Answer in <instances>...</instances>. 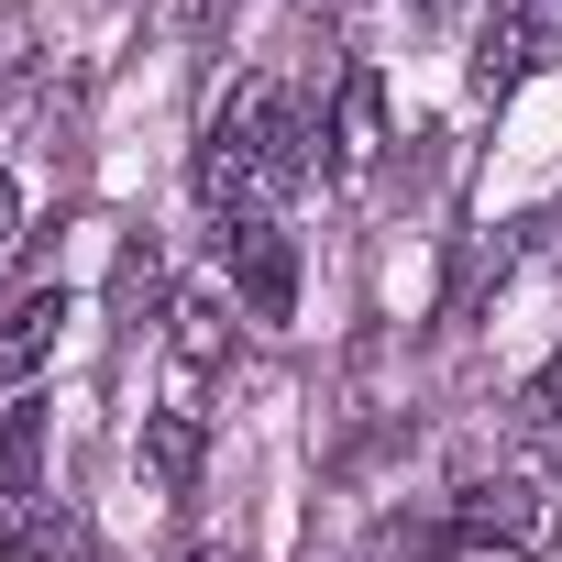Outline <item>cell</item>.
<instances>
[{
  "label": "cell",
  "mask_w": 562,
  "mask_h": 562,
  "mask_svg": "<svg viewBox=\"0 0 562 562\" xmlns=\"http://www.w3.org/2000/svg\"><path fill=\"white\" fill-rule=\"evenodd\" d=\"M507 419H518V430H562V342H551V364H529V375H518Z\"/></svg>",
  "instance_id": "8fae6325"
},
{
  "label": "cell",
  "mask_w": 562,
  "mask_h": 562,
  "mask_svg": "<svg viewBox=\"0 0 562 562\" xmlns=\"http://www.w3.org/2000/svg\"><path fill=\"white\" fill-rule=\"evenodd\" d=\"M551 485H529V474H474L463 496H452V540L463 551H551Z\"/></svg>",
  "instance_id": "7a4b0ae2"
},
{
  "label": "cell",
  "mask_w": 562,
  "mask_h": 562,
  "mask_svg": "<svg viewBox=\"0 0 562 562\" xmlns=\"http://www.w3.org/2000/svg\"><path fill=\"white\" fill-rule=\"evenodd\" d=\"M166 321H177V364H199V375H210V364L232 353V310H221V299H177Z\"/></svg>",
  "instance_id": "9c48e42d"
},
{
  "label": "cell",
  "mask_w": 562,
  "mask_h": 562,
  "mask_svg": "<svg viewBox=\"0 0 562 562\" xmlns=\"http://www.w3.org/2000/svg\"><path fill=\"white\" fill-rule=\"evenodd\" d=\"M221 23H232V0H177V34L188 45H221Z\"/></svg>",
  "instance_id": "7c38bea8"
},
{
  "label": "cell",
  "mask_w": 562,
  "mask_h": 562,
  "mask_svg": "<svg viewBox=\"0 0 562 562\" xmlns=\"http://www.w3.org/2000/svg\"><path fill=\"white\" fill-rule=\"evenodd\" d=\"M375 144H386V78L353 56V67L331 78V166H342V177H364V166H375Z\"/></svg>",
  "instance_id": "52a82bcc"
},
{
  "label": "cell",
  "mask_w": 562,
  "mask_h": 562,
  "mask_svg": "<svg viewBox=\"0 0 562 562\" xmlns=\"http://www.w3.org/2000/svg\"><path fill=\"white\" fill-rule=\"evenodd\" d=\"M321 133H310V111H299V89H276V78H243L210 122H199V155H188V177H199V210L210 221H265L288 188H310V155Z\"/></svg>",
  "instance_id": "6da1fadb"
},
{
  "label": "cell",
  "mask_w": 562,
  "mask_h": 562,
  "mask_svg": "<svg viewBox=\"0 0 562 562\" xmlns=\"http://www.w3.org/2000/svg\"><path fill=\"white\" fill-rule=\"evenodd\" d=\"M551 56H562V0H496L485 34H474V89L507 100V89H529Z\"/></svg>",
  "instance_id": "277c9868"
},
{
  "label": "cell",
  "mask_w": 562,
  "mask_h": 562,
  "mask_svg": "<svg viewBox=\"0 0 562 562\" xmlns=\"http://www.w3.org/2000/svg\"><path fill=\"white\" fill-rule=\"evenodd\" d=\"M199 463H210V430H199L188 408H155V419H144V474H155L166 496H199Z\"/></svg>",
  "instance_id": "ba28073f"
},
{
  "label": "cell",
  "mask_w": 562,
  "mask_h": 562,
  "mask_svg": "<svg viewBox=\"0 0 562 562\" xmlns=\"http://www.w3.org/2000/svg\"><path fill=\"white\" fill-rule=\"evenodd\" d=\"M0 551L12 562H100V540H89V518L67 507V496H0Z\"/></svg>",
  "instance_id": "5b68a950"
},
{
  "label": "cell",
  "mask_w": 562,
  "mask_h": 562,
  "mask_svg": "<svg viewBox=\"0 0 562 562\" xmlns=\"http://www.w3.org/2000/svg\"><path fill=\"white\" fill-rule=\"evenodd\" d=\"M364 562H386V551H364Z\"/></svg>",
  "instance_id": "2e32d148"
},
{
  "label": "cell",
  "mask_w": 562,
  "mask_h": 562,
  "mask_svg": "<svg viewBox=\"0 0 562 562\" xmlns=\"http://www.w3.org/2000/svg\"><path fill=\"white\" fill-rule=\"evenodd\" d=\"M155 299H166V254H155V243H122V265H111V310L144 321Z\"/></svg>",
  "instance_id": "30bf717a"
},
{
  "label": "cell",
  "mask_w": 562,
  "mask_h": 562,
  "mask_svg": "<svg viewBox=\"0 0 562 562\" xmlns=\"http://www.w3.org/2000/svg\"><path fill=\"white\" fill-rule=\"evenodd\" d=\"M210 254L232 265L243 321H299V243L276 221H210Z\"/></svg>",
  "instance_id": "3957f363"
},
{
  "label": "cell",
  "mask_w": 562,
  "mask_h": 562,
  "mask_svg": "<svg viewBox=\"0 0 562 562\" xmlns=\"http://www.w3.org/2000/svg\"><path fill=\"white\" fill-rule=\"evenodd\" d=\"M56 331H67V288L34 276V288L0 299V386H23L34 364H56Z\"/></svg>",
  "instance_id": "8992f818"
},
{
  "label": "cell",
  "mask_w": 562,
  "mask_h": 562,
  "mask_svg": "<svg viewBox=\"0 0 562 562\" xmlns=\"http://www.w3.org/2000/svg\"><path fill=\"white\" fill-rule=\"evenodd\" d=\"M331 12H364V0H331Z\"/></svg>",
  "instance_id": "9a60e30c"
},
{
  "label": "cell",
  "mask_w": 562,
  "mask_h": 562,
  "mask_svg": "<svg viewBox=\"0 0 562 562\" xmlns=\"http://www.w3.org/2000/svg\"><path fill=\"white\" fill-rule=\"evenodd\" d=\"M188 562H243V551H188Z\"/></svg>",
  "instance_id": "5bb4252c"
},
{
  "label": "cell",
  "mask_w": 562,
  "mask_h": 562,
  "mask_svg": "<svg viewBox=\"0 0 562 562\" xmlns=\"http://www.w3.org/2000/svg\"><path fill=\"white\" fill-rule=\"evenodd\" d=\"M12 232H23V188L0 177V254H12Z\"/></svg>",
  "instance_id": "4fadbf2b"
}]
</instances>
